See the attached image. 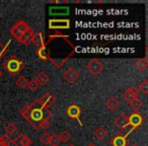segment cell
<instances>
[{"instance_id": "cell-3", "label": "cell", "mask_w": 148, "mask_h": 146, "mask_svg": "<svg viewBox=\"0 0 148 146\" xmlns=\"http://www.w3.org/2000/svg\"><path fill=\"white\" fill-rule=\"evenodd\" d=\"M86 69L91 75L97 76V75H99L103 72V63L99 59H92L87 63Z\"/></svg>"}, {"instance_id": "cell-1", "label": "cell", "mask_w": 148, "mask_h": 146, "mask_svg": "<svg viewBox=\"0 0 148 146\" xmlns=\"http://www.w3.org/2000/svg\"><path fill=\"white\" fill-rule=\"evenodd\" d=\"M21 115L35 130L49 128L50 120L53 117V113L44 107L39 99L29 105H25L21 110Z\"/></svg>"}, {"instance_id": "cell-11", "label": "cell", "mask_w": 148, "mask_h": 146, "mask_svg": "<svg viewBox=\"0 0 148 146\" xmlns=\"http://www.w3.org/2000/svg\"><path fill=\"white\" fill-rule=\"evenodd\" d=\"M114 124L115 126H117L119 129L124 130L129 126V122H128V116L124 115V114H120L117 118L114 121Z\"/></svg>"}, {"instance_id": "cell-23", "label": "cell", "mask_w": 148, "mask_h": 146, "mask_svg": "<svg viewBox=\"0 0 148 146\" xmlns=\"http://www.w3.org/2000/svg\"><path fill=\"white\" fill-rule=\"evenodd\" d=\"M27 82H29V80H27L25 76H21L16 79L15 84H16V86H18L19 88H25V87H27Z\"/></svg>"}, {"instance_id": "cell-32", "label": "cell", "mask_w": 148, "mask_h": 146, "mask_svg": "<svg viewBox=\"0 0 148 146\" xmlns=\"http://www.w3.org/2000/svg\"><path fill=\"white\" fill-rule=\"evenodd\" d=\"M132 146H138V145H137V144H133Z\"/></svg>"}, {"instance_id": "cell-27", "label": "cell", "mask_w": 148, "mask_h": 146, "mask_svg": "<svg viewBox=\"0 0 148 146\" xmlns=\"http://www.w3.org/2000/svg\"><path fill=\"white\" fill-rule=\"evenodd\" d=\"M2 141H3V143H4L6 146H10V144H12L13 140L11 139V137L9 135H7V134H4V135H2Z\"/></svg>"}, {"instance_id": "cell-18", "label": "cell", "mask_w": 148, "mask_h": 146, "mask_svg": "<svg viewBox=\"0 0 148 146\" xmlns=\"http://www.w3.org/2000/svg\"><path fill=\"white\" fill-rule=\"evenodd\" d=\"M93 135H95V137L97 138L99 141H103V140L107 137L108 132H107V130H106L105 128L101 126V127H97V129L95 130V133H93Z\"/></svg>"}, {"instance_id": "cell-21", "label": "cell", "mask_w": 148, "mask_h": 146, "mask_svg": "<svg viewBox=\"0 0 148 146\" xmlns=\"http://www.w3.org/2000/svg\"><path fill=\"white\" fill-rule=\"evenodd\" d=\"M59 139L61 142H65V143H67V142H69L70 140H71V134H70L67 130H64V131H62L61 133H60Z\"/></svg>"}, {"instance_id": "cell-19", "label": "cell", "mask_w": 148, "mask_h": 146, "mask_svg": "<svg viewBox=\"0 0 148 146\" xmlns=\"http://www.w3.org/2000/svg\"><path fill=\"white\" fill-rule=\"evenodd\" d=\"M32 43L35 44L37 47H43L44 44H45V42H44V37L43 35H42L41 33H36L34 34L33 38H32Z\"/></svg>"}, {"instance_id": "cell-24", "label": "cell", "mask_w": 148, "mask_h": 146, "mask_svg": "<svg viewBox=\"0 0 148 146\" xmlns=\"http://www.w3.org/2000/svg\"><path fill=\"white\" fill-rule=\"evenodd\" d=\"M27 88H29L31 91H37L38 89H39L40 85L38 84L37 82H36L35 79H32V80H29V82H27Z\"/></svg>"}, {"instance_id": "cell-8", "label": "cell", "mask_w": 148, "mask_h": 146, "mask_svg": "<svg viewBox=\"0 0 148 146\" xmlns=\"http://www.w3.org/2000/svg\"><path fill=\"white\" fill-rule=\"evenodd\" d=\"M128 143L129 141L127 139V135H122L121 133L117 134L110 141L111 146H128Z\"/></svg>"}, {"instance_id": "cell-10", "label": "cell", "mask_w": 148, "mask_h": 146, "mask_svg": "<svg viewBox=\"0 0 148 146\" xmlns=\"http://www.w3.org/2000/svg\"><path fill=\"white\" fill-rule=\"evenodd\" d=\"M39 99L41 101V103L43 104L44 107L47 108V109H49L50 107L54 106L56 103V99H55V97H54V95H51L50 93H46L45 95H42Z\"/></svg>"}, {"instance_id": "cell-29", "label": "cell", "mask_w": 148, "mask_h": 146, "mask_svg": "<svg viewBox=\"0 0 148 146\" xmlns=\"http://www.w3.org/2000/svg\"><path fill=\"white\" fill-rule=\"evenodd\" d=\"M0 146H6L2 141V136H0Z\"/></svg>"}, {"instance_id": "cell-13", "label": "cell", "mask_w": 148, "mask_h": 146, "mask_svg": "<svg viewBox=\"0 0 148 146\" xmlns=\"http://www.w3.org/2000/svg\"><path fill=\"white\" fill-rule=\"evenodd\" d=\"M105 106L109 111L114 112L120 108V101L115 97H110L109 99L106 101Z\"/></svg>"}, {"instance_id": "cell-31", "label": "cell", "mask_w": 148, "mask_h": 146, "mask_svg": "<svg viewBox=\"0 0 148 146\" xmlns=\"http://www.w3.org/2000/svg\"><path fill=\"white\" fill-rule=\"evenodd\" d=\"M2 76V72H1V70H0V77Z\"/></svg>"}, {"instance_id": "cell-6", "label": "cell", "mask_w": 148, "mask_h": 146, "mask_svg": "<svg viewBox=\"0 0 148 146\" xmlns=\"http://www.w3.org/2000/svg\"><path fill=\"white\" fill-rule=\"evenodd\" d=\"M66 114L69 118L73 120H76L77 122L79 123V125L82 126L80 122V115H81V109L78 107L77 105H71L67 108L66 110Z\"/></svg>"}, {"instance_id": "cell-26", "label": "cell", "mask_w": 148, "mask_h": 146, "mask_svg": "<svg viewBox=\"0 0 148 146\" xmlns=\"http://www.w3.org/2000/svg\"><path fill=\"white\" fill-rule=\"evenodd\" d=\"M40 141L44 144V145H49V141H50V134L49 133H44L43 135L40 137Z\"/></svg>"}, {"instance_id": "cell-9", "label": "cell", "mask_w": 148, "mask_h": 146, "mask_svg": "<svg viewBox=\"0 0 148 146\" xmlns=\"http://www.w3.org/2000/svg\"><path fill=\"white\" fill-rule=\"evenodd\" d=\"M138 93H139V90H138L136 87H129L125 90V93L122 95L123 99H125L127 103H130L133 99H135L136 97H138Z\"/></svg>"}, {"instance_id": "cell-28", "label": "cell", "mask_w": 148, "mask_h": 146, "mask_svg": "<svg viewBox=\"0 0 148 146\" xmlns=\"http://www.w3.org/2000/svg\"><path fill=\"white\" fill-rule=\"evenodd\" d=\"M6 53H7V46L0 43V58L3 57Z\"/></svg>"}, {"instance_id": "cell-14", "label": "cell", "mask_w": 148, "mask_h": 146, "mask_svg": "<svg viewBox=\"0 0 148 146\" xmlns=\"http://www.w3.org/2000/svg\"><path fill=\"white\" fill-rule=\"evenodd\" d=\"M35 80L39 85H41V86H45V85H47L48 82H49V76L47 75V73H45V72L42 71V72H40L37 76H36Z\"/></svg>"}, {"instance_id": "cell-22", "label": "cell", "mask_w": 148, "mask_h": 146, "mask_svg": "<svg viewBox=\"0 0 148 146\" xmlns=\"http://www.w3.org/2000/svg\"><path fill=\"white\" fill-rule=\"evenodd\" d=\"M61 141L59 139V136L56 133H53L52 135H50V141H49V145L51 146H59Z\"/></svg>"}, {"instance_id": "cell-30", "label": "cell", "mask_w": 148, "mask_h": 146, "mask_svg": "<svg viewBox=\"0 0 148 146\" xmlns=\"http://www.w3.org/2000/svg\"><path fill=\"white\" fill-rule=\"evenodd\" d=\"M87 146H95V143H89Z\"/></svg>"}, {"instance_id": "cell-12", "label": "cell", "mask_w": 148, "mask_h": 146, "mask_svg": "<svg viewBox=\"0 0 148 146\" xmlns=\"http://www.w3.org/2000/svg\"><path fill=\"white\" fill-rule=\"evenodd\" d=\"M15 146H31L32 140L25 134H18L16 138L12 142Z\"/></svg>"}, {"instance_id": "cell-4", "label": "cell", "mask_w": 148, "mask_h": 146, "mask_svg": "<svg viewBox=\"0 0 148 146\" xmlns=\"http://www.w3.org/2000/svg\"><path fill=\"white\" fill-rule=\"evenodd\" d=\"M29 29V25L25 23V21H19L18 23H15L13 27H10L9 32H10L11 35H12L15 39L18 40L19 38L21 37V35H23V33H25V32H27Z\"/></svg>"}, {"instance_id": "cell-5", "label": "cell", "mask_w": 148, "mask_h": 146, "mask_svg": "<svg viewBox=\"0 0 148 146\" xmlns=\"http://www.w3.org/2000/svg\"><path fill=\"white\" fill-rule=\"evenodd\" d=\"M128 122H129V126H132V131L136 128L140 127L143 125L145 122V119L142 117V115L138 112H133L131 115L128 116Z\"/></svg>"}, {"instance_id": "cell-16", "label": "cell", "mask_w": 148, "mask_h": 146, "mask_svg": "<svg viewBox=\"0 0 148 146\" xmlns=\"http://www.w3.org/2000/svg\"><path fill=\"white\" fill-rule=\"evenodd\" d=\"M135 66L139 71L144 72L148 67V59L146 57L144 58H140V59H137L135 62Z\"/></svg>"}, {"instance_id": "cell-2", "label": "cell", "mask_w": 148, "mask_h": 146, "mask_svg": "<svg viewBox=\"0 0 148 146\" xmlns=\"http://www.w3.org/2000/svg\"><path fill=\"white\" fill-rule=\"evenodd\" d=\"M4 67L9 74L14 76V75H16L17 73H19L23 69L25 63L19 58H17L16 56H11L4 63Z\"/></svg>"}, {"instance_id": "cell-33", "label": "cell", "mask_w": 148, "mask_h": 146, "mask_svg": "<svg viewBox=\"0 0 148 146\" xmlns=\"http://www.w3.org/2000/svg\"><path fill=\"white\" fill-rule=\"evenodd\" d=\"M69 146H75V145H73V144H71V145H69Z\"/></svg>"}, {"instance_id": "cell-20", "label": "cell", "mask_w": 148, "mask_h": 146, "mask_svg": "<svg viewBox=\"0 0 148 146\" xmlns=\"http://www.w3.org/2000/svg\"><path fill=\"white\" fill-rule=\"evenodd\" d=\"M5 131H6L7 135H9V136L13 135V134L16 133V131H17L16 125H15L14 123H12V122H10V123H8L5 126Z\"/></svg>"}, {"instance_id": "cell-7", "label": "cell", "mask_w": 148, "mask_h": 146, "mask_svg": "<svg viewBox=\"0 0 148 146\" xmlns=\"http://www.w3.org/2000/svg\"><path fill=\"white\" fill-rule=\"evenodd\" d=\"M78 77H79L78 71H77L76 69H74L73 67L68 68L65 71V73L63 74V78L65 79V81L68 83H74L78 79Z\"/></svg>"}, {"instance_id": "cell-15", "label": "cell", "mask_w": 148, "mask_h": 146, "mask_svg": "<svg viewBox=\"0 0 148 146\" xmlns=\"http://www.w3.org/2000/svg\"><path fill=\"white\" fill-rule=\"evenodd\" d=\"M34 34H35V33H34V32L29 29V31L25 32V33H23V35H21V37L18 39L19 43L23 44V45H27V44H29V43H31V41H32V38H33Z\"/></svg>"}, {"instance_id": "cell-34", "label": "cell", "mask_w": 148, "mask_h": 146, "mask_svg": "<svg viewBox=\"0 0 148 146\" xmlns=\"http://www.w3.org/2000/svg\"><path fill=\"white\" fill-rule=\"evenodd\" d=\"M0 124H1V122H0Z\"/></svg>"}, {"instance_id": "cell-17", "label": "cell", "mask_w": 148, "mask_h": 146, "mask_svg": "<svg viewBox=\"0 0 148 146\" xmlns=\"http://www.w3.org/2000/svg\"><path fill=\"white\" fill-rule=\"evenodd\" d=\"M128 105H129L130 109H132L134 112H138L144 106V103H143V101H142L141 99H139V97H136L135 99H133L132 101L128 103Z\"/></svg>"}, {"instance_id": "cell-25", "label": "cell", "mask_w": 148, "mask_h": 146, "mask_svg": "<svg viewBox=\"0 0 148 146\" xmlns=\"http://www.w3.org/2000/svg\"><path fill=\"white\" fill-rule=\"evenodd\" d=\"M139 89H140V91H142L145 95H148V80L147 79H144V80L140 83Z\"/></svg>"}]
</instances>
